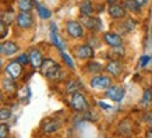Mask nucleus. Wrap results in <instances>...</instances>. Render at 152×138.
Returning a JSON list of instances; mask_svg holds the SVG:
<instances>
[{
	"label": "nucleus",
	"mask_w": 152,
	"mask_h": 138,
	"mask_svg": "<svg viewBox=\"0 0 152 138\" xmlns=\"http://www.w3.org/2000/svg\"><path fill=\"white\" fill-rule=\"evenodd\" d=\"M10 137V126L6 121H0V138Z\"/></svg>",
	"instance_id": "nucleus-33"
},
{
	"label": "nucleus",
	"mask_w": 152,
	"mask_h": 138,
	"mask_svg": "<svg viewBox=\"0 0 152 138\" xmlns=\"http://www.w3.org/2000/svg\"><path fill=\"white\" fill-rule=\"evenodd\" d=\"M141 106L142 107H149V105L152 103V89L151 88H145L142 92V98H141Z\"/></svg>",
	"instance_id": "nucleus-29"
},
{
	"label": "nucleus",
	"mask_w": 152,
	"mask_h": 138,
	"mask_svg": "<svg viewBox=\"0 0 152 138\" xmlns=\"http://www.w3.org/2000/svg\"><path fill=\"white\" fill-rule=\"evenodd\" d=\"M121 3L124 6V9L127 10L129 14H133V15H140L142 13V7L138 6L134 0H121Z\"/></svg>",
	"instance_id": "nucleus-25"
},
{
	"label": "nucleus",
	"mask_w": 152,
	"mask_h": 138,
	"mask_svg": "<svg viewBox=\"0 0 152 138\" xmlns=\"http://www.w3.org/2000/svg\"><path fill=\"white\" fill-rule=\"evenodd\" d=\"M34 15L32 13H28V11H18L17 13V18H15V27L21 29V31H28L34 27Z\"/></svg>",
	"instance_id": "nucleus-13"
},
{
	"label": "nucleus",
	"mask_w": 152,
	"mask_h": 138,
	"mask_svg": "<svg viewBox=\"0 0 152 138\" xmlns=\"http://www.w3.org/2000/svg\"><path fill=\"white\" fill-rule=\"evenodd\" d=\"M9 31H10V27H7V25L0 20V41H4L6 38H7Z\"/></svg>",
	"instance_id": "nucleus-34"
},
{
	"label": "nucleus",
	"mask_w": 152,
	"mask_h": 138,
	"mask_svg": "<svg viewBox=\"0 0 152 138\" xmlns=\"http://www.w3.org/2000/svg\"><path fill=\"white\" fill-rule=\"evenodd\" d=\"M103 93L109 101L115 102V103H120L126 96V88L119 85V84H112Z\"/></svg>",
	"instance_id": "nucleus-12"
},
{
	"label": "nucleus",
	"mask_w": 152,
	"mask_h": 138,
	"mask_svg": "<svg viewBox=\"0 0 152 138\" xmlns=\"http://www.w3.org/2000/svg\"><path fill=\"white\" fill-rule=\"evenodd\" d=\"M61 127V123L60 120H56V119H48L45 120L41 126V130L43 134H55L57 130Z\"/></svg>",
	"instance_id": "nucleus-21"
},
{
	"label": "nucleus",
	"mask_w": 152,
	"mask_h": 138,
	"mask_svg": "<svg viewBox=\"0 0 152 138\" xmlns=\"http://www.w3.org/2000/svg\"><path fill=\"white\" fill-rule=\"evenodd\" d=\"M49 38H50V43L57 49V52L66 50V43H64V41L60 38L59 27H57V24H56L55 21H50V23H49Z\"/></svg>",
	"instance_id": "nucleus-14"
},
{
	"label": "nucleus",
	"mask_w": 152,
	"mask_h": 138,
	"mask_svg": "<svg viewBox=\"0 0 152 138\" xmlns=\"http://www.w3.org/2000/svg\"><path fill=\"white\" fill-rule=\"evenodd\" d=\"M66 37L70 38L71 41H84L87 38V29L84 28L80 20H67L63 25Z\"/></svg>",
	"instance_id": "nucleus-2"
},
{
	"label": "nucleus",
	"mask_w": 152,
	"mask_h": 138,
	"mask_svg": "<svg viewBox=\"0 0 152 138\" xmlns=\"http://www.w3.org/2000/svg\"><path fill=\"white\" fill-rule=\"evenodd\" d=\"M21 50V46L17 41H13V39H7V41H3V56L7 57V59H11L14 56H17Z\"/></svg>",
	"instance_id": "nucleus-17"
},
{
	"label": "nucleus",
	"mask_w": 152,
	"mask_h": 138,
	"mask_svg": "<svg viewBox=\"0 0 152 138\" xmlns=\"http://www.w3.org/2000/svg\"><path fill=\"white\" fill-rule=\"evenodd\" d=\"M35 10H37V14L38 17L41 20H43V21H46V20H50L52 15H53V11H52L48 6L42 4V3H39V1H37L35 0Z\"/></svg>",
	"instance_id": "nucleus-24"
},
{
	"label": "nucleus",
	"mask_w": 152,
	"mask_h": 138,
	"mask_svg": "<svg viewBox=\"0 0 152 138\" xmlns=\"http://www.w3.org/2000/svg\"><path fill=\"white\" fill-rule=\"evenodd\" d=\"M14 59L18 61L21 66H24V67H27V66H29V55H28V52L27 53H20V55H17Z\"/></svg>",
	"instance_id": "nucleus-32"
},
{
	"label": "nucleus",
	"mask_w": 152,
	"mask_h": 138,
	"mask_svg": "<svg viewBox=\"0 0 152 138\" xmlns=\"http://www.w3.org/2000/svg\"><path fill=\"white\" fill-rule=\"evenodd\" d=\"M112 84H113V78H112L109 74H106L105 71L99 74H95V75H91L89 81H88V85H89L91 89H94V91H102V92H105Z\"/></svg>",
	"instance_id": "nucleus-5"
},
{
	"label": "nucleus",
	"mask_w": 152,
	"mask_h": 138,
	"mask_svg": "<svg viewBox=\"0 0 152 138\" xmlns=\"http://www.w3.org/2000/svg\"><path fill=\"white\" fill-rule=\"evenodd\" d=\"M7 138H10V137H7Z\"/></svg>",
	"instance_id": "nucleus-45"
},
{
	"label": "nucleus",
	"mask_w": 152,
	"mask_h": 138,
	"mask_svg": "<svg viewBox=\"0 0 152 138\" xmlns=\"http://www.w3.org/2000/svg\"><path fill=\"white\" fill-rule=\"evenodd\" d=\"M15 7L18 11L32 13V10L35 9V0H15Z\"/></svg>",
	"instance_id": "nucleus-26"
},
{
	"label": "nucleus",
	"mask_w": 152,
	"mask_h": 138,
	"mask_svg": "<svg viewBox=\"0 0 152 138\" xmlns=\"http://www.w3.org/2000/svg\"><path fill=\"white\" fill-rule=\"evenodd\" d=\"M134 1H135V3H137V4L138 6H141V7H147L148 4H149V1H151V0H134Z\"/></svg>",
	"instance_id": "nucleus-37"
},
{
	"label": "nucleus",
	"mask_w": 152,
	"mask_h": 138,
	"mask_svg": "<svg viewBox=\"0 0 152 138\" xmlns=\"http://www.w3.org/2000/svg\"><path fill=\"white\" fill-rule=\"evenodd\" d=\"M24 71H25V67L20 64L15 59H10L9 61L4 64V73H6V75H9L10 78L15 80V81L21 80Z\"/></svg>",
	"instance_id": "nucleus-10"
},
{
	"label": "nucleus",
	"mask_w": 152,
	"mask_h": 138,
	"mask_svg": "<svg viewBox=\"0 0 152 138\" xmlns=\"http://www.w3.org/2000/svg\"><path fill=\"white\" fill-rule=\"evenodd\" d=\"M103 69H105V64L98 61V60L92 59V60H88L85 61V64L83 66V71L84 74L87 75H95V74H99V73H103Z\"/></svg>",
	"instance_id": "nucleus-18"
},
{
	"label": "nucleus",
	"mask_w": 152,
	"mask_h": 138,
	"mask_svg": "<svg viewBox=\"0 0 152 138\" xmlns=\"http://www.w3.org/2000/svg\"><path fill=\"white\" fill-rule=\"evenodd\" d=\"M142 121L147 123L149 127H152V112H145L142 116Z\"/></svg>",
	"instance_id": "nucleus-36"
},
{
	"label": "nucleus",
	"mask_w": 152,
	"mask_h": 138,
	"mask_svg": "<svg viewBox=\"0 0 152 138\" xmlns=\"http://www.w3.org/2000/svg\"><path fill=\"white\" fill-rule=\"evenodd\" d=\"M106 4H113V3H120L121 0H103Z\"/></svg>",
	"instance_id": "nucleus-41"
},
{
	"label": "nucleus",
	"mask_w": 152,
	"mask_h": 138,
	"mask_svg": "<svg viewBox=\"0 0 152 138\" xmlns=\"http://www.w3.org/2000/svg\"><path fill=\"white\" fill-rule=\"evenodd\" d=\"M106 74H109L113 80H117L121 77V74L124 71V63L123 60L119 59H110L105 63V69H103Z\"/></svg>",
	"instance_id": "nucleus-9"
},
{
	"label": "nucleus",
	"mask_w": 152,
	"mask_h": 138,
	"mask_svg": "<svg viewBox=\"0 0 152 138\" xmlns=\"http://www.w3.org/2000/svg\"><path fill=\"white\" fill-rule=\"evenodd\" d=\"M4 98H6V93L0 88V106H3V103H4Z\"/></svg>",
	"instance_id": "nucleus-39"
},
{
	"label": "nucleus",
	"mask_w": 152,
	"mask_h": 138,
	"mask_svg": "<svg viewBox=\"0 0 152 138\" xmlns=\"http://www.w3.org/2000/svg\"><path fill=\"white\" fill-rule=\"evenodd\" d=\"M152 61V56L151 55H141L138 59V63H137V66H138V69H147L148 66H149V63Z\"/></svg>",
	"instance_id": "nucleus-31"
},
{
	"label": "nucleus",
	"mask_w": 152,
	"mask_h": 138,
	"mask_svg": "<svg viewBox=\"0 0 152 138\" xmlns=\"http://www.w3.org/2000/svg\"><path fill=\"white\" fill-rule=\"evenodd\" d=\"M59 55H60V57H61V60H63V64L69 70L74 71V70H75V61H74L73 55L67 53V50H60Z\"/></svg>",
	"instance_id": "nucleus-28"
},
{
	"label": "nucleus",
	"mask_w": 152,
	"mask_h": 138,
	"mask_svg": "<svg viewBox=\"0 0 152 138\" xmlns=\"http://www.w3.org/2000/svg\"><path fill=\"white\" fill-rule=\"evenodd\" d=\"M80 15L88 17V15H96L95 14V1L94 0H81L78 4Z\"/></svg>",
	"instance_id": "nucleus-20"
},
{
	"label": "nucleus",
	"mask_w": 152,
	"mask_h": 138,
	"mask_svg": "<svg viewBox=\"0 0 152 138\" xmlns=\"http://www.w3.org/2000/svg\"><path fill=\"white\" fill-rule=\"evenodd\" d=\"M69 106L75 113H84L89 110V102L83 91H77L69 95Z\"/></svg>",
	"instance_id": "nucleus-4"
},
{
	"label": "nucleus",
	"mask_w": 152,
	"mask_h": 138,
	"mask_svg": "<svg viewBox=\"0 0 152 138\" xmlns=\"http://www.w3.org/2000/svg\"><path fill=\"white\" fill-rule=\"evenodd\" d=\"M98 105L101 106L102 109H106V110H110V109H112V106H110V105H107V103H105V102H99Z\"/></svg>",
	"instance_id": "nucleus-38"
},
{
	"label": "nucleus",
	"mask_w": 152,
	"mask_h": 138,
	"mask_svg": "<svg viewBox=\"0 0 152 138\" xmlns=\"http://www.w3.org/2000/svg\"><path fill=\"white\" fill-rule=\"evenodd\" d=\"M42 77H45L48 81H61L67 80V74L63 70L61 64L53 57H45L41 69L38 70Z\"/></svg>",
	"instance_id": "nucleus-1"
},
{
	"label": "nucleus",
	"mask_w": 152,
	"mask_h": 138,
	"mask_svg": "<svg viewBox=\"0 0 152 138\" xmlns=\"http://www.w3.org/2000/svg\"><path fill=\"white\" fill-rule=\"evenodd\" d=\"M3 56V41H0V57Z\"/></svg>",
	"instance_id": "nucleus-42"
},
{
	"label": "nucleus",
	"mask_w": 152,
	"mask_h": 138,
	"mask_svg": "<svg viewBox=\"0 0 152 138\" xmlns=\"http://www.w3.org/2000/svg\"><path fill=\"white\" fill-rule=\"evenodd\" d=\"M78 20L81 21L84 28H85L89 34H102L103 32V21L101 20L99 15H88V17L80 15Z\"/></svg>",
	"instance_id": "nucleus-6"
},
{
	"label": "nucleus",
	"mask_w": 152,
	"mask_h": 138,
	"mask_svg": "<svg viewBox=\"0 0 152 138\" xmlns=\"http://www.w3.org/2000/svg\"><path fill=\"white\" fill-rule=\"evenodd\" d=\"M13 116V110L9 106H0V121H7L11 119Z\"/></svg>",
	"instance_id": "nucleus-30"
},
{
	"label": "nucleus",
	"mask_w": 152,
	"mask_h": 138,
	"mask_svg": "<svg viewBox=\"0 0 152 138\" xmlns=\"http://www.w3.org/2000/svg\"><path fill=\"white\" fill-rule=\"evenodd\" d=\"M63 89H64V93L71 95V93H74V92H77V91H83L84 85L78 78H75V77H69L67 80H64Z\"/></svg>",
	"instance_id": "nucleus-19"
},
{
	"label": "nucleus",
	"mask_w": 152,
	"mask_h": 138,
	"mask_svg": "<svg viewBox=\"0 0 152 138\" xmlns=\"http://www.w3.org/2000/svg\"><path fill=\"white\" fill-rule=\"evenodd\" d=\"M85 42H87L88 45H91L96 50L99 47H102L103 45V42H102V37L99 34H88L87 38H85Z\"/></svg>",
	"instance_id": "nucleus-27"
},
{
	"label": "nucleus",
	"mask_w": 152,
	"mask_h": 138,
	"mask_svg": "<svg viewBox=\"0 0 152 138\" xmlns=\"http://www.w3.org/2000/svg\"><path fill=\"white\" fill-rule=\"evenodd\" d=\"M106 13L109 15V18H110L112 21H115V23L126 18V17L129 15L127 10L124 9V6H123L121 1H120V3H113V4H107Z\"/></svg>",
	"instance_id": "nucleus-11"
},
{
	"label": "nucleus",
	"mask_w": 152,
	"mask_h": 138,
	"mask_svg": "<svg viewBox=\"0 0 152 138\" xmlns=\"http://www.w3.org/2000/svg\"><path fill=\"white\" fill-rule=\"evenodd\" d=\"M117 131L123 137H131L134 133V126L131 123V120H129V119L121 120L119 123V126H117Z\"/></svg>",
	"instance_id": "nucleus-23"
},
{
	"label": "nucleus",
	"mask_w": 152,
	"mask_h": 138,
	"mask_svg": "<svg viewBox=\"0 0 152 138\" xmlns=\"http://www.w3.org/2000/svg\"><path fill=\"white\" fill-rule=\"evenodd\" d=\"M106 9H107V4H106L103 0L99 1V3H95V14H96V15H99V14H102L103 11H106Z\"/></svg>",
	"instance_id": "nucleus-35"
},
{
	"label": "nucleus",
	"mask_w": 152,
	"mask_h": 138,
	"mask_svg": "<svg viewBox=\"0 0 152 138\" xmlns=\"http://www.w3.org/2000/svg\"><path fill=\"white\" fill-rule=\"evenodd\" d=\"M149 88L152 89V74H151V78H149Z\"/></svg>",
	"instance_id": "nucleus-44"
},
{
	"label": "nucleus",
	"mask_w": 152,
	"mask_h": 138,
	"mask_svg": "<svg viewBox=\"0 0 152 138\" xmlns=\"http://www.w3.org/2000/svg\"><path fill=\"white\" fill-rule=\"evenodd\" d=\"M144 138H152V127H149V129L145 131V137Z\"/></svg>",
	"instance_id": "nucleus-40"
},
{
	"label": "nucleus",
	"mask_w": 152,
	"mask_h": 138,
	"mask_svg": "<svg viewBox=\"0 0 152 138\" xmlns=\"http://www.w3.org/2000/svg\"><path fill=\"white\" fill-rule=\"evenodd\" d=\"M137 27H138V20L131 17V15H127L126 18L116 21L115 31L119 32L121 37H126V35H130L131 32H134Z\"/></svg>",
	"instance_id": "nucleus-7"
},
{
	"label": "nucleus",
	"mask_w": 152,
	"mask_h": 138,
	"mask_svg": "<svg viewBox=\"0 0 152 138\" xmlns=\"http://www.w3.org/2000/svg\"><path fill=\"white\" fill-rule=\"evenodd\" d=\"M71 55L75 60L78 61H88V60L95 59L96 56V50L94 49L91 45H88L87 42H81V43H75L71 47Z\"/></svg>",
	"instance_id": "nucleus-3"
},
{
	"label": "nucleus",
	"mask_w": 152,
	"mask_h": 138,
	"mask_svg": "<svg viewBox=\"0 0 152 138\" xmlns=\"http://www.w3.org/2000/svg\"><path fill=\"white\" fill-rule=\"evenodd\" d=\"M102 42L106 47L109 49H116L120 46H124V38L121 37L119 32H116L115 29H109V31H103L101 34Z\"/></svg>",
	"instance_id": "nucleus-8"
},
{
	"label": "nucleus",
	"mask_w": 152,
	"mask_h": 138,
	"mask_svg": "<svg viewBox=\"0 0 152 138\" xmlns=\"http://www.w3.org/2000/svg\"><path fill=\"white\" fill-rule=\"evenodd\" d=\"M28 55H29V66H31V70L32 71H37V70L41 69L42 63L45 60V56H43V52H42L41 47L38 46H34L28 50Z\"/></svg>",
	"instance_id": "nucleus-15"
},
{
	"label": "nucleus",
	"mask_w": 152,
	"mask_h": 138,
	"mask_svg": "<svg viewBox=\"0 0 152 138\" xmlns=\"http://www.w3.org/2000/svg\"><path fill=\"white\" fill-rule=\"evenodd\" d=\"M0 88L7 96H11V95L18 92V81H15V80L10 78L9 75H6L0 81Z\"/></svg>",
	"instance_id": "nucleus-16"
},
{
	"label": "nucleus",
	"mask_w": 152,
	"mask_h": 138,
	"mask_svg": "<svg viewBox=\"0 0 152 138\" xmlns=\"http://www.w3.org/2000/svg\"><path fill=\"white\" fill-rule=\"evenodd\" d=\"M3 66H4V63H3V60H1V59H0V70H1V69H3Z\"/></svg>",
	"instance_id": "nucleus-43"
},
{
	"label": "nucleus",
	"mask_w": 152,
	"mask_h": 138,
	"mask_svg": "<svg viewBox=\"0 0 152 138\" xmlns=\"http://www.w3.org/2000/svg\"><path fill=\"white\" fill-rule=\"evenodd\" d=\"M15 18H17V14H15V10L13 7H9V9L3 10L0 13V20L7 25V27H11L15 24Z\"/></svg>",
	"instance_id": "nucleus-22"
}]
</instances>
